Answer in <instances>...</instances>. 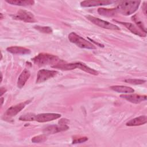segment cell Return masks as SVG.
<instances>
[{
    "mask_svg": "<svg viewBox=\"0 0 147 147\" xmlns=\"http://www.w3.org/2000/svg\"><path fill=\"white\" fill-rule=\"evenodd\" d=\"M34 29L37 30L41 33H47V34H50L52 33V29L49 26H34Z\"/></svg>",
    "mask_w": 147,
    "mask_h": 147,
    "instance_id": "cell-22",
    "label": "cell"
},
{
    "mask_svg": "<svg viewBox=\"0 0 147 147\" xmlns=\"http://www.w3.org/2000/svg\"><path fill=\"white\" fill-rule=\"evenodd\" d=\"M146 2H144L143 3V6H142V10L144 11V13L146 15Z\"/></svg>",
    "mask_w": 147,
    "mask_h": 147,
    "instance_id": "cell-27",
    "label": "cell"
},
{
    "mask_svg": "<svg viewBox=\"0 0 147 147\" xmlns=\"http://www.w3.org/2000/svg\"><path fill=\"white\" fill-rule=\"evenodd\" d=\"M0 91H1V96H2L6 91V89H5L3 87H1V90H0Z\"/></svg>",
    "mask_w": 147,
    "mask_h": 147,
    "instance_id": "cell-28",
    "label": "cell"
},
{
    "mask_svg": "<svg viewBox=\"0 0 147 147\" xmlns=\"http://www.w3.org/2000/svg\"><path fill=\"white\" fill-rule=\"evenodd\" d=\"M76 65H77L76 68H79V69H80L82 71H84L86 72H87L90 74H91V75H98V71H96V70L88 67L87 65H86L84 63H80V62H77Z\"/></svg>",
    "mask_w": 147,
    "mask_h": 147,
    "instance_id": "cell-18",
    "label": "cell"
},
{
    "mask_svg": "<svg viewBox=\"0 0 147 147\" xmlns=\"http://www.w3.org/2000/svg\"><path fill=\"white\" fill-rule=\"evenodd\" d=\"M5 1L11 5L22 6H31L34 3V1L32 0H5Z\"/></svg>",
    "mask_w": 147,
    "mask_h": 147,
    "instance_id": "cell-17",
    "label": "cell"
},
{
    "mask_svg": "<svg viewBox=\"0 0 147 147\" xmlns=\"http://www.w3.org/2000/svg\"><path fill=\"white\" fill-rule=\"evenodd\" d=\"M13 17L14 19L21 20L25 22H34L36 21L33 13L25 10H20Z\"/></svg>",
    "mask_w": 147,
    "mask_h": 147,
    "instance_id": "cell-6",
    "label": "cell"
},
{
    "mask_svg": "<svg viewBox=\"0 0 147 147\" xmlns=\"http://www.w3.org/2000/svg\"><path fill=\"white\" fill-rule=\"evenodd\" d=\"M86 17L87 18L88 20H89L90 21H91L92 23H93L94 24L102 28H105V29H111V30H119V28L113 24H111L109 22L102 20L100 18L95 17L94 16H90V15H87L86 16Z\"/></svg>",
    "mask_w": 147,
    "mask_h": 147,
    "instance_id": "cell-4",
    "label": "cell"
},
{
    "mask_svg": "<svg viewBox=\"0 0 147 147\" xmlns=\"http://www.w3.org/2000/svg\"><path fill=\"white\" fill-rule=\"evenodd\" d=\"M120 97L131 103L136 104L140 103L146 100V95H141L138 94H123L121 95Z\"/></svg>",
    "mask_w": 147,
    "mask_h": 147,
    "instance_id": "cell-10",
    "label": "cell"
},
{
    "mask_svg": "<svg viewBox=\"0 0 147 147\" xmlns=\"http://www.w3.org/2000/svg\"><path fill=\"white\" fill-rule=\"evenodd\" d=\"M32 60L34 63L38 66H44L47 65H53V66H54L62 61L55 55L45 53H39L32 59Z\"/></svg>",
    "mask_w": 147,
    "mask_h": 147,
    "instance_id": "cell-2",
    "label": "cell"
},
{
    "mask_svg": "<svg viewBox=\"0 0 147 147\" xmlns=\"http://www.w3.org/2000/svg\"><path fill=\"white\" fill-rule=\"evenodd\" d=\"M0 15H1V19L2 20V19H3V15H2V13H1L0 14Z\"/></svg>",
    "mask_w": 147,
    "mask_h": 147,
    "instance_id": "cell-30",
    "label": "cell"
},
{
    "mask_svg": "<svg viewBox=\"0 0 147 147\" xmlns=\"http://www.w3.org/2000/svg\"><path fill=\"white\" fill-rule=\"evenodd\" d=\"M124 81L126 83L131 84H136V85L142 84L146 82L145 80L137 79H125Z\"/></svg>",
    "mask_w": 147,
    "mask_h": 147,
    "instance_id": "cell-24",
    "label": "cell"
},
{
    "mask_svg": "<svg viewBox=\"0 0 147 147\" xmlns=\"http://www.w3.org/2000/svg\"><path fill=\"white\" fill-rule=\"evenodd\" d=\"M98 13L103 16L106 17H112L114 16L117 11L115 9H105V8H99L98 9Z\"/></svg>",
    "mask_w": 147,
    "mask_h": 147,
    "instance_id": "cell-19",
    "label": "cell"
},
{
    "mask_svg": "<svg viewBox=\"0 0 147 147\" xmlns=\"http://www.w3.org/2000/svg\"><path fill=\"white\" fill-rule=\"evenodd\" d=\"M140 1H120L117 5L115 10L118 12L125 16H129L133 14L138 9Z\"/></svg>",
    "mask_w": 147,
    "mask_h": 147,
    "instance_id": "cell-1",
    "label": "cell"
},
{
    "mask_svg": "<svg viewBox=\"0 0 147 147\" xmlns=\"http://www.w3.org/2000/svg\"><path fill=\"white\" fill-rule=\"evenodd\" d=\"M47 137L45 134L37 136L35 137H33L32 139V142L33 143H39V142H44L47 140Z\"/></svg>",
    "mask_w": 147,
    "mask_h": 147,
    "instance_id": "cell-23",
    "label": "cell"
},
{
    "mask_svg": "<svg viewBox=\"0 0 147 147\" xmlns=\"http://www.w3.org/2000/svg\"><path fill=\"white\" fill-rule=\"evenodd\" d=\"M132 19L133 20H134V21L136 23V24L137 25L138 27L140 28V29L141 30H142L143 32H144L145 33H146V28L145 26H144L143 22L140 20H139V18L136 16H134L132 17Z\"/></svg>",
    "mask_w": 147,
    "mask_h": 147,
    "instance_id": "cell-21",
    "label": "cell"
},
{
    "mask_svg": "<svg viewBox=\"0 0 147 147\" xmlns=\"http://www.w3.org/2000/svg\"><path fill=\"white\" fill-rule=\"evenodd\" d=\"M30 102V100H26L24 102H22L17 105H16L14 106H12L6 110L5 113V115L8 117H12L16 115Z\"/></svg>",
    "mask_w": 147,
    "mask_h": 147,
    "instance_id": "cell-7",
    "label": "cell"
},
{
    "mask_svg": "<svg viewBox=\"0 0 147 147\" xmlns=\"http://www.w3.org/2000/svg\"><path fill=\"white\" fill-rule=\"evenodd\" d=\"M36 115L33 113H27L23 115H21L19 119L23 121H36Z\"/></svg>",
    "mask_w": 147,
    "mask_h": 147,
    "instance_id": "cell-20",
    "label": "cell"
},
{
    "mask_svg": "<svg viewBox=\"0 0 147 147\" xmlns=\"http://www.w3.org/2000/svg\"><path fill=\"white\" fill-rule=\"evenodd\" d=\"M117 22L120 23L121 24L124 25L127 29H129L131 33L133 34L137 35L140 37H146V33L143 32L142 30H141L138 27L135 26L134 24L130 23V22H121V21H117Z\"/></svg>",
    "mask_w": 147,
    "mask_h": 147,
    "instance_id": "cell-12",
    "label": "cell"
},
{
    "mask_svg": "<svg viewBox=\"0 0 147 147\" xmlns=\"http://www.w3.org/2000/svg\"><path fill=\"white\" fill-rule=\"evenodd\" d=\"M30 76V72L26 69H25L23 70V71L21 73L20 75L18 80H17V87L20 88H21L24 86L26 82L28 80Z\"/></svg>",
    "mask_w": 147,
    "mask_h": 147,
    "instance_id": "cell-13",
    "label": "cell"
},
{
    "mask_svg": "<svg viewBox=\"0 0 147 147\" xmlns=\"http://www.w3.org/2000/svg\"><path fill=\"white\" fill-rule=\"evenodd\" d=\"M88 140V138L87 137H79L78 138H75L73 141H72V144H78V143H82V142H84Z\"/></svg>",
    "mask_w": 147,
    "mask_h": 147,
    "instance_id": "cell-25",
    "label": "cell"
},
{
    "mask_svg": "<svg viewBox=\"0 0 147 147\" xmlns=\"http://www.w3.org/2000/svg\"><path fill=\"white\" fill-rule=\"evenodd\" d=\"M147 122V117L145 115H141L136 118H134L130 121H128L126 125L129 126H140L145 124Z\"/></svg>",
    "mask_w": 147,
    "mask_h": 147,
    "instance_id": "cell-15",
    "label": "cell"
},
{
    "mask_svg": "<svg viewBox=\"0 0 147 147\" xmlns=\"http://www.w3.org/2000/svg\"><path fill=\"white\" fill-rule=\"evenodd\" d=\"M69 129V127L66 125H50L45 127L43 130V133L45 134H55L58 132L65 131Z\"/></svg>",
    "mask_w": 147,
    "mask_h": 147,
    "instance_id": "cell-9",
    "label": "cell"
},
{
    "mask_svg": "<svg viewBox=\"0 0 147 147\" xmlns=\"http://www.w3.org/2000/svg\"><path fill=\"white\" fill-rule=\"evenodd\" d=\"M115 1H84L80 3L81 6L87 7H94L98 6H103L108 5L111 4Z\"/></svg>",
    "mask_w": 147,
    "mask_h": 147,
    "instance_id": "cell-11",
    "label": "cell"
},
{
    "mask_svg": "<svg viewBox=\"0 0 147 147\" xmlns=\"http://www.w3.org/2000/svg\"><path fill=\"white\" fill-rule=\"evenodd\" d=\"M58 72L54 70H48V69H40L38 71L37 75L36 83H42L49 79L55 77L57 75Z\"/></svg>",
    "mask_w": 147,
    "mask_h": 147,
    "instance_id": "cell-5",
    "label": "cell"
},
{
    "mask_svg": "<svg viewBox=\"0 0 147 147\" xmlns=\"http://www.w3.org/2000/svg\"><path fill=\"white\" fill-rule=\"evenodd\" d=\"M68 39L72 42L81 48L94 49L96 47L92 43L78 35L75 32H71L68 34Z\"/></svg>",
    "mask_w": 147,
    "mask_h": 147,
    "instance_id": "cell-3",
    "label": "cell"
},
{
    "mask_svg": "<svg viewBox=\"0 0 147 147\" xmlns=\"http://www.w3.org/2000/svg\"><path fill=\"white\" fill-rule=\"evenodd\" d=\"M6 49L9 52L11 53L17 55H27L30 53L31 52L30 50L28 48L17 46L8 47Z\"/></svg>",
    "mask_w": 147,
    "mask_h": 147,
    "instance_id": "cell-14",
    "label": "cell"
},
{
    "mask_svg": "<svg viewBox=\"0 0 147 147\" xmlns=\"http://www.w3.org/2000/svg\"><path fill=\"white\" fill-rule=\"evenodd\" d=\"M68 122V121L67 119H61L59 122V123L60 124V125H66V123Z\"/></svg>",
    "mask_w": 147,
    "mask_h": 147,
    "instance_id": "cell-26",
    "label": "cell"
},
{
    "mask_svg": "<svg viewBox=\"0 0 147 147\" xmlns=\"http://www.w3.org/2000/svg\"><path fill=\"white\" fill-rule=\"evenodd\" d=\"M61 115L57 113H42L36 115V121L38 122H47L58 119Z\"/></svg>",
    "mask_w": 147,
    "mask_h": 147,
    "instance_id": "cell-8",
    "label": "cell"
},
{
    "mask_svg": "<svg viewBox=\"0 0 147 147\" xmlns=\"http://www.w3.org/2000/svg\"><path fill=\"white\" fill-rule=\"evenodd\" d=\"M1 106L2 105L3 103V98H1Z\"/></svg>",
    "mask_w": 147,
    "mask_h": 147,
    "instance_id": "cell-29",
    "label": "cell"
},
{
    "mask_svg": "<svg viewBox=\"0 0 147 147\" xmlns=\"http://www.w3.org/2000/svg\"><path fill=\"white\" fill-rule=\"evenodd\" d=\"M110 88L113 91H115L117 92L125 93V94H130L133 93L134 91V90L130 87L125 86H113L110 87Z\"/></svg>",
    "mask_w": 147,
    "mask_h": 147,
    "instance_id": "cell-16",
    "label": "cell"
}]
</instances>
